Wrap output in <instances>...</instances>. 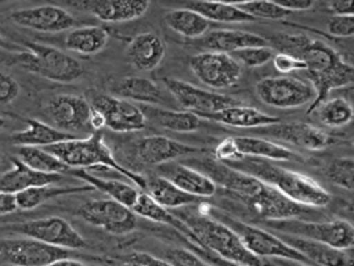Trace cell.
<instances>
[{
    "label": "cell",
    "mask_w": 354,
    "mask_h": 266,
    "mask_svg": "<svg viewBox=\"0 0 354 266\" xmlns=\"http://www.w3.org/2000/svg\"><path fill=\"white\" fill-rule=\"evenodd\" d=\"M228 165L270 184L301 206L322 208L330 202V194L315 180L295 170L279 168L268 159L243 157Z\"/></svg>",
    "instance_id": "obj_3"
},
{
    "label": "cell",
    "mask_w": 354,
    "mask_h": 266,
    "mask_svg": "<svg viewBox=\"0 0 354 266\" xmlns=\"http://www.w3.org/2000/svg\"><path fill=\"white\" fill-rule=\"evenodd\" d=\"M170 94L177 100V103L189 112L196 114L198 116L218 112L224 108L241 104L230 96L220 94L212 90L201 89L189 82L165 78L163 79Z\"/></svg>",
    "instance_id": "obj_15"
},
{
    "label": "cell",
    "mask_w": 354,
    "mask_h": 266,
    "mask_svg": "<svg viewBox=\"0 0 354 266\" xmlns=\"http://www.w3.org/2000/svg\"><path fill=\"white\" fill-rule=\"evenodd\" d=\"M260 132L266 137L286 141L308 151H319L329 145V134L315 125L306 122H278L261 127Z\"/></svg>",
    "instance_id": "obj_19"
},
{
    "label": "cell",
    "mask_w": 354,
    "mask_h": 266,
    "mask_svg": "<svg viewBox=\"0 0 354 266\" xmlns=\"http://www.w3.org/2000/svg\"><path fill=\"white\" fill-rule=\"evenodd\" d=\"M256 94L272 108H299L315 100V90L307 80L290 75L267 76L256 83Z\"/></svg>",
    "instance_id": "obj_9"
},
{
    "label": "cell",
    "mask_w": 354,
    "mask_h": 266,
    "mask_svg": "<svg viewBox=\"0 0 354 266\" xmlns=\"http://www.w3.org/2000/svg\"><path fill=\"white\" fill-rule=\"evenodd\" d=\"M108 39L109 33L104 26H80L66 35L65 47L76 54L94 55L105 48Z\"/></svg>",
    "instance_id": "obj_31"
},
{
    "label": "cell",
    "mask_w": 354,
    "mask_h": 266,
    "mask_svg": "<svg viewBox=\"0 0 354 266\" xmlns=\"http://www.w3.org/2000/svg\"><path fill=\"white\" fill-rule=\"evenodd\" d=\"M10 19L22 28L44 33L69 30L76 22L75 17L69 11L50 4L15 10L10 14Z\"/></svg>",
    "instance_id": "obj_18"
},
{
    "label": "cell",
    "mask_w": 354,
    "mask_h": 266,
    "mask_svg": "<svg viewBox=\"0 0 354 266\" xmlns=\"http://www.w3.org/2000/svg\"><path fill=\"white\" fill-rule=\"evenodd\" d=\"M46 115L58 130L79 137L90 127L91 104L82 96L58 94L46 104Z\"/></svg>",
    "instance_id": "obj_14"
},
{
    "label": "cell",
    "mask_w": 354,
    "mask_h": 266,
    "mask_svg": "<svg viewBox=\"0 0 354 266\" xmlns=\"http://www.w3.org/2000/svg\"><path fill=\"white\" fill-rule=\"evenodd\" d=\"M166 44L163 39L153 32H142L134 36L126 48L129 62L138 71L147 72L155 69L165 58Z\"/></svg>",
    "instance_id": "obj_23"
},
{
    "label": "cell",
    "mask_w": 354,
    "mask_h": 266,
    "mask_svg": "<svg viewBox=\"0 0 354 266\" xmlns=\"http://www.w3.org/2000/svg\"><path fill=\"white\" fill-rule=\"evenodd\" d=\"M21 93V86L15 78L7 72L0 71V105L12 103Z\"/></svg>",
    "instance_id": "obj_44"
},
{
    "label": "cell",
    "mask_w": 354,
    "mask_h": 266,
    "mask_svg": "<svg viewBox=\"0 0 354 266\" xmlns=\"http://www.w3.org/2000/svg\"><path fill=\"white\" fill-rule=\"evenodd\" d=\"M47 266H87L84 265L83 262L75 259V258H65V259H59V260H55Z\"/></svg>",
    "instance_id": "obj_53"
},
{
    "label": "cell",
    "mask_w": 354,
    "mask_h": 266,
    "mask_svg": "<svg viewBox=\"0 0 354 266\" xmlns=\"http://www.w3.org/2000/svg\"><path fill=\"white\" fill-rule=\"evenodd\" d=\"M311 114H314L317 119L326 127H342L353 121L354 107L344 97L326 98L318 104Z\"/></svg>",
    "instance_id": "obj_37"
},
{
    "label": "cell",
    "mask_w": 354,
    "mask_h": 266,
    "mask_svg": "<svg viewBox=\"0 0 354 266\" xmlns=\"http://www.w3.org/2000/svg\"><path fill=\"white\" fill-rule=\"evenodd\" d=\"M77 215L95 227L115 236L133 231L137 227V215L113 200H91L79 206Z\"/></svg>",
    "instance_id": "obj_12"
},
{
    "label": "cell",
    "mask_w": 354,
    "mask_h": 266,
    "mask_svg": "<svg viewBox=\"0 0 354 266\" xmlns=\"http://www.w3.org/2000/svg\"><path fill=\"white\" fill-rule=\"evenodd\" d=\"M0 47H1V48H6V50H14V47H12L1 35H0Z\"/></svg>",
    "instance_id": "obj_54"
},
{
    "label": "cell",
    "mask_w": 354,
    "mask_h": 266,
    "mask_svg": "<svg viewBox=\"0 0 354 266\" xmlns=\"http://www.w3.org/2000/svg\"><path fill=\"white\" fill-rule=\"evenodd\" d=\"M274 54L275 53L271 46H256L241 48L238 51H234L231 55L239 62L241 66L243 65L248 68H257L272 61Z\"/></svg>",
    "instance_id": "obj_42"
},
{
    "label": "cell",
    "mask_w": 354,
    "mask_h": 266,
    "mask_svg": "<svg viewBox=\"0 0 354 266\" xmlns=\"http://www.w3.org/2000/svg\"><path fill=\"white\" fill-rule=\"evenodd\" d=\"M188 242H189V241H188ZM189 247L192 248V252H195V254L199 255L203 260L209 262V263L213 265V266H246V265L235 263V262H231V260H225V259H223V258H220V256H217V255H214V254H212V252H209V251L202 249L201 247H198V245H195V244H192V242H189Z\"/></svg>",
    "instance_id": "obj_47"
},
{
    "label": "cell",
    "mask_w": 354,
    "mask_h": 266,
    "mask_svg": "<svg viewBox=\"0 0 354 266\" xmlns=\"http://www.w3.org/2000/svg\"><path fill=\"white\" fill-rule=\"evenodd\" d=\"M326 177L335 186L354 191V158H337L326 168Z\"/></svg>",
    "instance_id": "obj_41"
},
{
    "label": "cell",
    "mask_w": 354,
    "mask_h": 266,
    "mask_svg": "<svg viewBox=\"0 0 354 266\" xmlns=\"http://www.w3.org/2000/svg\"><path fill=\"white\" fill-rule=\"evenodd\" d=\"M216 219L225 223L228 227H231L241 241L243 242L245 248L253 254L257 258H281V259H293L310 263L300 252L293 249L290 245H288L285 241L281 240L279 236L270 233L261 227L248 224L245 222H241L235 218H231L224 213H218ZM311 265V263H310Z\"/></svg>",
    "instance_id": "obj_8"
},
{
    "label": "cell",
    "mask_w": 354,
    "mask_h": 266,
    "mask_svg": "<svg viewBox=\"0 0 354 266\" xmlns=\"http://www.w3.org/2000/svg\"><path fill=\"white\" fill-rule=\"evenodd\" d=\"M268 43H272L271 47L278 48L279 53L304 62L307 76L315 90V100L307 111L308 115L328 98L332 90L354 83V65L344 61L335 48L321 40L306 35L277 33Z\"/></svg>",
    "instance_id": "obj_2"
},
{
    "label": "cell",
    "mask_w": 354,
    "mask_h": 266,
    "mask_svg": "<svg viewBox=\"0 0 354 266\" xmlns=\"http://www.w3.org/2000/svg\"><path fill=\"white\" fill-rule=\"evenodd\" d=\"M326 29L336 37L354 36V15H332L328 19Z\"/></svg>",
    "instance_id": "obj_43"
},
{
    "label": "cell",
    "mask_w": 354,
    "mask_h": 266,
    "mask_svg": "<svg viewBox=\"0 0 354 266\" xmlns=\"http://www.w3.org/2000/svg\"><path fill=\"white\" fill-rule=\"evenodd\" d=\"M278 236L282 241L300 252L314 266H354L351 255L346 251L303 237L283 233H279Z\"/></svg>",
    "instance_id": "obj_22"
},
{
    "label": "cell",
    "mask_w": 354,
    "mask_h": 266,
    "mask_svg": "<svg viewBox=\"0 0 354 266\" xmlns=\"http://www.w3.org/2000/svg\"><path fill=\"white\" fill-rule=\"evenodd\" d=\"M90 104L91 108L104 116L105 126L113 132H140L147 125V118L142 109L131 101L109 94H97L91 98Z\"/></svg>",
    "instance_id": "obj_16"
},
{
    "label": "cell",
    "mask_w": 354,
    "mask_h": 266,
    "mask_svg": "<svg viewBox=\"0 0 354 266\" xmlns=\"http://www.w3.org/2000/svg\"><path fill=\"white\" fill-rule=\"evenodd\" d=\"M160 176L170 180L176 187L192 197H212L216 194L217 186L201 170L180 162H169L159 166Z\"/></svg>",
    "instance_id": "obj_21"
},
{
    "label": "cell",
    "mask_w": 354,
    "mask_h": 266,
    "mask_svg": "<svg viewBox=\"0 0 354 266\" xmlns=\"http://www.w3.org/2000/svg\"><path fill=\"white\" fill-rule=\"evenodd\" d=\"M183 7L201 14L206 21L218 24L254 22L256 19L239 10L234 3L224 1H189Z\"/></svg>",
    "instance_id": "obj_33"
},
{
    "label": "cell",
    "mask_w": 354,
    "mask_h": 266,
    "mask_svg": "<svg viewBox=\"0 0 354 266\" xmlns=\"http://www.w3.org/2000/svg\"><path fill=\"white\" fill-rule=\"evenodd\" d=\"M94 188L88 184L83 186H71V187H59V186H44V187H32L28 190H24L17 194V201H18V209L22 211H30L41 205L43 202L51 200V198H58L62 195H69V194H79V193H86V191H93Z\"/></svg>",
    "instance_id": "obj_36"
},
{
    "label": "cell",
    "mask_w": 354,
    "mask_h": 266,
    "mask_svg": "<svg viewBox=\"0 0 354 266\" xmlns=\"http://www.w3.org/2000/svg\"><path fill=\"white\" fill-rule=\"evenodd\" d=\"M46 151L55 155L71 169H91L102 168L112 169L122 175L123 177L130 179L136 187L145 190V176H141L127 166H123L113 157L111 148L105 144L104 136L100 132H94L87 137H77L68 141L57 143L48 147H44Z\"/></svg>",
    "instance_id": "obj_5"
},
{
    "label": "cell",
    "mask_w": 354,
    "mask_h": 266,
    "mask_svg": "<svg viewBox=\"0 0 354 266\" xmlns=\"http://www.w3.org/2000/svg\"><path fill=\"white\" fill-rule=\"evenodd\" d=\"M279 7L283 10L293 12V11H306L314 6L311 0H274Z\"/></svg>",
    "instance_id": "obj_50"
},
{
    "label": "cell",
    "mask_w": 354,
    "mask_h": 266,
    "mask_svg": "<svg viewBox=\"0 0 354 266\" xmlns=\"http://www.w3.org/2000/svg\"><path fill=\"white\" fill-rule=\"evenodd\" d=\"M272 65L282 75H289L296 71H306V65L301 60L292 57L289 54H285V53H279V51L277 54H274Z\"/></svg>",
    "instance_id": "obj_45"
},
{
    "label": "cell",
    "mask_w": 354,
    "mask_h": 266,
    "mask_svg": "<svg viewBox=\"0 0 354 266\" xmlns=\"http://www.w3.org/2000/svg\"><path fill=\"white\" fill-rule=\"evenodd\" d=\"M145 118L155 121L160 127L171 132H195L202 125V118L189 111H171L155 107H147L142 109Z\"/></svg>",
    "instance_id": "obj_34"
},
{
    "label": "cell",
    "mask_w": 354,
    "mask_h": 266,
    "mask_svg": "<svg viewBox=\"0 0 354 266\" xmlns=\"http://www.w3.org/2000/svg\"><path fill=\"white\" fill-rule=\"evenodd\" d=\"M144 193H147L151 198H153L166 209L185 206L196 201V197L184 193L183 190L176 187L170 180L160 175H151L145 177Z\"/></svg>",
    "instance_id": "obj_32"
},
{
    "label": "cell",
    "mask_w": 354,
    "mask_h": 266,
    "mask_svg": "<svg viewBox=\"0 0 354 266\" xmlns=\"http://www.w3.org/2000/svg\"><path fill=\"white\" fill-rule=\"evenodd\" d=\"M18 209L17 194L0 191V216L10 215Z\"/></svg>",
    "instance_id": "obj_48"
},
{
    "label": "cell",
    "mask_w": 354,
    "mask_h": 266,
    "mask_svg": "<svg viewBox=\"0 0 354 266\" xmlns=\"http://www.w3.org/2000/svg\"><path fill=\"white\" fill-rule=\"evenodd\" d=\"M0 165H1V157H0Z\"/></svg>",
    "instance_id": "obj_56"
},
{
    "label": "cell",
    "mask_w": 354,
    "mask_h": 266,
    "mask_svg": "<svg viewBox=\"0 0 354 266\" xmlns=\"http://www.w3.org/2000/svg\"><path fill=\"white\" fill-rule=\"evenodd\" d=\"M133 151L141 163L149 166H160L173 162L177 158L199 152L201 150L166 136L152 134L137 139L133 144Z\"/></svg>",
    "instance_id": "obj_17"
},
{
    "label": "cell",
    "mask_w": 354,
    "mask_h": 266,
    "mask_svg": "<svg viewBox=\"0 0 354 266\" xmlns=\"http://www.w3.org/2000/svg\"><path fill=\"white\" fill-rule=\"evenodd\" d=\"M6 229L24 237H29L40 242L71 251L87 247L86 238L66 219L59 216L28 220L17 224H10Z\"/></svg>",
    "instance_id": "obj_10"
},
{
    "label": "cell",
    "mask_w": 354,
    "mask_h": 266,
    "mask_svg": "<svg viewBox=\"0 0 354 266\" xmlns=\"http://www.w3.org/2000/svg\"><path fill=\"white\" fill-rule=\"evenodd\" d=\"M194 75L210 89H228L238 83L242 66L231 55L224 53L203 51L189 60Z\"/></svg>",
    "instance_id": "obj_13"
},
{
    "label": "cell",
    "mask_w": 354,
    "mask_h": 266,
    "mask_svg": "<svg viewBox=\"0 0 354 266\" xmlns=\"http://www.w3.org/2000/svg\"><path fill=\"white\" fill-rule=\"evenodd\" d=\"M4 126H6V121H4V119L0 116V129H3Z\"/></svg>",
    "instance_id": "obj_55"
},
{
    "label": "cell",
    "mask_w": 354,
    "mask_h": 266,
    "mask_svg": "<svg viewBox=\"0 0 354 266\" xmlns=\"http://www.w3.org/2000/svg\"><path fill=\"white\" fill-rule=\"evenodd\" d=\"M71 176H75L80 180H83L86 184L91 186L94 190H98L109 197V200H113L127 208L131 209L134 205L140 191L136 186H131L126 181L118 180V179H102L91 175L88 170L84 169H71Z\"/></svg>",
    "instance_id": "obj_29"
},
{
    "label": "cell",
    "mask_w": 354,
    "mask_h": 266,
    "mask_svg": "<svg viewBox=\"0 0 354 266\" xmlns=\"http://www.w3.org/2000/svg\"><path fill=\"white\" fill-rule=\"evenodd\" d=\"M75 8L88 12L104 22L120 24L142 17L151 3L147 0H80L69 1Z\"/></svg>",
    "instance_id": "obj_20"
},
{
    "label": "cell",
    "mask_w": 354,
    "mask_h": 266,
    "mask_svg": "<svg viewBox=\"0 0 354 266\" xmlns=\"http://www.w3.org/2000/svg\"><path fill=\"white\" fill-rule=\"evenodd\" d=\"M24 46L26 51L12 53L6 64L59 83L75 82L83 75L82 64L57 47L35 42H24Z\"/></svg>",
    "instance_id": "obj_6"
},
{
    "label": "cell",
    "mask_w": 354,
    "mask_h": 266,
    "mask_svg": "<svg viewBox=\"0 0 354 266\" xmlns=\"http://www.w3.org/2000/svg\"><path fill=\"white\" fill-rule=\"evenodd\" d=\"M90 127H91L94 132H100L102 127H105V119H104V116H102L98 111H95L94 108H93L91 115H90Z\"/></svg>",
    "instance_id": "obj_51"
},
{
    "label": "cell",
    "mask_w": 354,
    "mask_h": 266,
    "mask_svg": "<svg viewBox=\"0 0 354 266\" xmlns=\"http://www.w3.org/2000/svg\"><path fill=\"white\" fill-rule=\"evenodd\" d=\"M199 118L220 122L231 127H242V129H253V127L261 129L279 122V118L261 112L254 107L243 105L242 103L224 108L218 112L202 115Z\"/></svg>",
    "instance_id": "obj_26"
},
{
    "label": "cell",
    "mask_w": 354,
    "mask_h": 266,
    "mask_svg": "<svg viewBox=\"0 0 354 266\" xmlns=\"http://www.w3.org/2000/svg\"><path fill=\"white\" fill-rule=\"evenodd\" d=\"M17 155L26 166L41 173L68 175L71 170V168L61 159L40 147H18Z\"/></svg>",
    "instance_id": "obj_38"
},
{
    "label": "cell",
    "mask_w": 354,
    "mask_h": 266,
    "mask_svg": "<svg viewBox=\"0 0 354 266\" xmlns=\"http://www.w3.org/2000/svg\"><path fill=\"white\" fill-rule=\"evenodd\" d=\"M185 165L205 173L216 186L225 188L268 222L300 219L308 213V208L288 200L270 184L214 158L189 159Z\"/></svg>",
    "instance_id": "obj_1"
},
{
    "label": "cell",
    "mask_w": 354,
    "mask_h": 266,
    "mask_svg": "<svg viewBox=\"0 0 354 266\" xmlns=\"http://www.w3.org/2000/svg\"><path fill=\"white\" fill-rule=\"evenodd\" d=\"M333 15H354V0H335L326 3Z\"/></svg>",
    "instance_id": "obj_49"
},
{
    "label": "cell",
    "mask_w": 354,
    "mask_h": 266,
    "mask_svg": "<svg viewBox=\"0 0 354 266\" xmlns=\"http://www.w3.org/2000/svg\"><path fill=\"white\" fill-rule=\"evenodd\" d=\"M234 143L241 158H263L268 161H300L295 151L279 145L271 140L253 136H234Z\"/></svg>",
    "instance_id": "obj_28"
},
{
    "label": "cell",
    "mask_w": 354,
    "mask_h": 266,
    "mask_svg": "<svg viewBox=\"0 0 354 266\" xmlns=\"http://www.w3.org/2000/svg\"><path fill=\"white\" fill-rule=\"evenodd\" d=\"M268 226L279 233L324 242L342 251L354 247V226L344 219H335L329 222L290 219L268 222Z\"/></svg>",
    "instance_id": "obj_7"
},
{
    "label": "cell",
    "mask_w": 354,
    "mask_h": 266,
    "mask_svg": "<svg viewBox=\"0 0 354 266\" xmlns=\"http://www.w3.org/2000/svg\"><path fill=\"white\" fill-rule=\"evenodd\" d=\"M239 10L249 14L254 19H282L290 12L279 7L275 1H235L234 3Z\"/></svg>",
    "instance_id": "obj_40"
},
{
    "label": "cell",
    "mask_w": 354,
    "mask_h": 266,
    "mask_svg": "<svg viewBox=\"0 0 354 266\" xmlns=\"http://www.w3.org/2000/svg\"><path fill=\"white\" fill-rule=\"evenodd\" d=\"M26 122V129L15 132L11 136V141L17 147H48L57 143L68 141L72 139H77L72 134L64 133L54 127L53 125H48L46 122H41L39 119H32L28 118L25 119Z\"/></svg>",
    "instance_id": "obj_27"
},
{
    "label": "cell",
    "mask_w": 354,
    "mask_h": 266,
    "mask_svg": "<svg viewBox=\"0 0 354 266\" xmlns=\"http://www.w3.org/2000/svg\"><path fill=\"white\" fill-rule=\"evenodd\" d=\"M187 227L188 241L225 260L246 266H267L261 258L250 254L238 234L225 223L207 215H187L181 220Z\"/></svg>",
    "instance_id": "obj_4"
},
{
    "label": "cell",
    "mask_w": 354,
    "mask_h": 266,
    "mask_svg": "<svg viewBox=\"0 0 354 266\" xmlns=\"http://www.w3.org/2000/svg\"><path fill=\"white\" fill-rule=\"evenodd\" d=\"M64 180V175L41 173L30 169L18 158H12V168L0 176V191L18 194L32 187L55 186Z\"/></svg>",
    "instance_id": "obj_24"
},
{
    "label": "cell",
    "mask_w": 354,
    "mask_h": 266,
    "mask_svg": "<svg viewBox=\"0 0 354 266\" xmlns=\"http://www.w3.org/2000/svg\"><path fill=\"white\" fill-rule=\"evenodd\" d=\"M113 93L119 98L151 105H159L165 101V94L160 87L153 80L144 76L122 78L115 83Z\"/></svg>",
    "instance_id": "obj_30"
},
{
    "label": "cell",
    "mask_w": 354,
    "mask_h": 266,
    "mask_svg": "<svg viewBox=\"0 0 354 266\" xmlns=\"http://www.w3.org/2000/svg\"><path fill=\"white\" fill-rule=\"evenodd\" d=\"M131 211L148 220L156 222V223H163V224H170L174 229L180 230L184 236L187 233V227L181 222V219H177L169 209L158 204L153 198H151L147 193H140L134 205L131 206Z\"/></svg>",
    "instance_id": "obj_39"
},
{
    "label": "cell",
    "mask_w": 354,
    "mask_h": 266,
    "mask_svg": "<svg viewBox=\"0 0 354 266\" xmlns=\"http://www.w3.org/2000/svg\"><path fill=\"white\" fill-rule=\"evenodd\" d=\"M165 22L171 30L189 39H201L207 33L210 25V22L206 21L201 14L185 7L167 12L165 15Z\"/></svg>",
    "instance_id": "obj_35"
},
{
    "label": "cell",
    "mask_w": 354,
    "mask_h": 266,
    "mask_svg": "<svg viewBox=\"0 0 354 266\" xmlns=\"http://www.w3.org/2000/svg\"><path fill=\"white\" fill-rule=\"evenodd\" d=\"M122 266H173V265H170L166 259L153 256L147 252H131L123 259Z\"/></svg>",
    "instance_id": "obj_46"
},
{
    "label": "cell",
    "mask_w": 354,
    "mask_h": 266,
    "mask_svg": "<svg viewBox=\"0 0 354 266\" xmlns=\"http://www.w3.org/2000/svg\"><path fill=\"white\" fill-rule=\"evenodd\" d=\"M272 263H275L277 266H314V265H310L306 262L293 260V259H281V258L272 259Z\"/></svg>",
    "instance_id": "obj_52"
},
{
    "label": "cell",
    "mask_w": 354,
    "mask_h": 266,
    "mask_svg": "<svg viewBox=\"0 0 354 266\" xmlns=\"http://www.w3.org/2000/svg\"><path fill=\"white\" fill-rule=\"evenodd\" d=\"M199 46L206 51L232 54L241 48L256 47V46H270L268 40L264 37L245 30L236 29H217L203 35L198 40Z\"/></svg>",
    "instance_id": "obj_25"
},
{
    "label": "cell",
    "mask_w": 354,
    "mask_h": 266,
    "mask_svg": "<svg viewBox=\"0 0 354 266\" xmlns=\"http://www.w3.org/2000/svg\"><path fill=\"white\" fill-rule=\"evenodd\" d=\"M73 255L75 251L53 247L29 237L0 238V259L12 266H47Z\"/></svg>",
    "instance_id": "obj_11"
}]
</instances>
